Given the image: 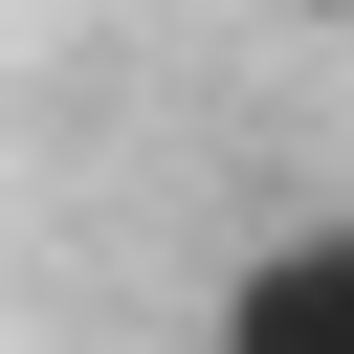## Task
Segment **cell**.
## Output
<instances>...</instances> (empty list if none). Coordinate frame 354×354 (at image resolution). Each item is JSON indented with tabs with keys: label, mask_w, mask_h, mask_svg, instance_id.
<instances>
[{
	"label": "cell",
	"mask_w": 354,
	"mask_h": 354,
	"mask_svg": "<svg viewBox=\"0 0 354 354\" xmlns=\"http://www.w3.org/2000/svg\"><path fill=\"white\" fill-rule=\"evenodd\" d=\"M221 354H354V221H288L221 266Z\"/></svg>",
	"instance_id": "6da1fadb"
},
{
	"label": "cell",
	"mask_w": 354,
	"mask_h": 354,
	"mask_svg": "<svg viewBox=\"0 0 354 354\" xmlns=\"http://www.w3.org/2000/svg\"><path fill=\"white\" fill-rule=\"evenodd\" d=\"M288 22H354V0H288Z\"/></svg>",
	"instance_id": "7a4b0ae2"
}]
</instances>
